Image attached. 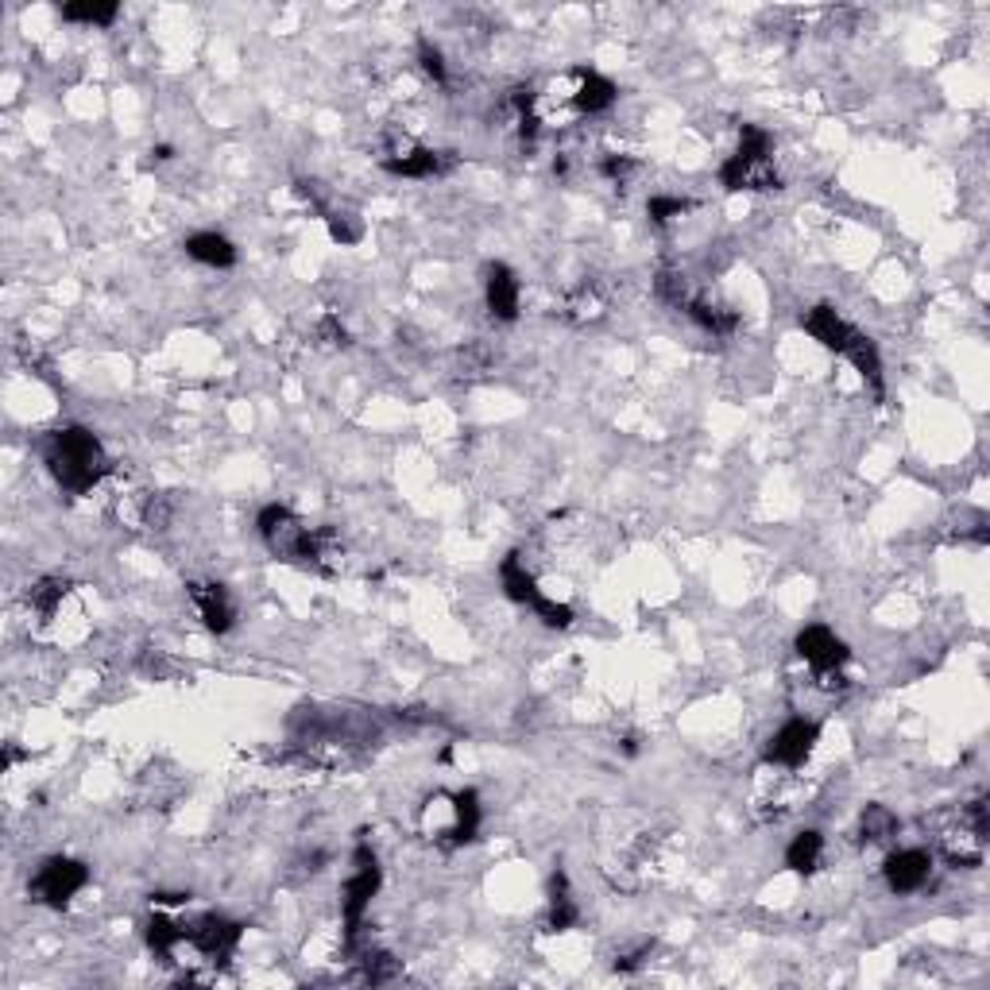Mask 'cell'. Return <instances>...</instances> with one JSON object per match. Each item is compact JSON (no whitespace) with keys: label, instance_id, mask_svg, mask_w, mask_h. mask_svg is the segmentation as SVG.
I'll use <instances>...</instances> for the list:
<instances>
[{"label":"cell","instance_id":"obj_1","mask_svg":"<svg viewBox=\"0 0 990 990\" xmlns=\"http://www.w3.org/2000/svg\"><path fill=\"white\" fill-rule=\"evenodd\" d=\"M43 465L51 468L59 488L70 495H89L112 473L109 453H105L97 434H89L86 426L51 429V434L43 437Z\"/></svg>","mask_w":990,"mask_h":990},{"label":"cell","instance_id":"obj_2","mask_svg":"<svg viewBox=\"0 0 990 990\" xmlns=\"http://www.w3.org/2000/svg\"><path fill=\"white\" fill-rule=\"evenodd\" d=\"M256 531L264 538V546L271 550L279 562L310 565L318 573H333V534L329 531H310L303 518L283 503H267L256 515Z\"/></svg>","mask_w":990,"mask_h":990},{"label":"cell","instance_id":"obj_3","mask_svg":"<svg viewBox=\"0 0 990 990\" xmlns=\"http://www.w3.org/2000/svg\"><path fill=\"white\" fill-rule=\"evenodd\" d=\"M379 887H384L379 859H376V851H372V843L360 840V843H356V851H353V874H348L345 890H340V921H345V944L348 948H356V940H360L364 913H368L372 898L379 894Z\"/></svg>","mask_w":990,"mask_h":990},{"label":"cell","instance_id":"obj_4","mask_svg":"<svg viewBox=\"0 0 990 990\" xmlns=\"http://www.w3.org/2000/svg\"><path fill=\"white\" fill-rule=\"evenodd\" d=\"M499 584H503V596L511 600V604H523L531 607L534 615H538L546 627L554 631H565L573 627V607L570 604H557V600H550L546 592L538 588V581H534V573L523 565V554H507L499 565Z\"/></svg>","mask_w":990,"mask_h":990},{"label":"cell","instance_id":"obj_5","mask_svg":"<svg viewBox=\"0 0 990 990\" xmlns=\"http://www.w3.org/2000/svg\"><path fill=\"white\" fill-rule=\"evenodd\" d=\"M89 887V867L82 863V859H70V855H51L39 863V871L31 874V902L39 905H51V909H62L70 905L78 894Z\"/></svg>","mask_w":990,"mask_h":990},{"label":"cell","instance_id":"obj_6","mask_svg":"<svg viewBox=\"0 0 990 990\" xmlns=\"http://www.w3.org/2000/svg\"><path fill=\"white\" fill-rule=\"evenodd\" d=\"M240 940H245V924L232 921V917H225V913H217V909H209V913L186 921V944H194L209 963H217V968L237 956Z\"/></svg>","mask_w":990,"mask_h":990},{"label":"cell","instance_id":"obj_7","mask_svg":"<svg viewBox=\"0 0 990 990\" xmlns=\"http://www.w3.org/2000/svg\"><path fill=\"white\" fill-rule=\"evenodd\" d=\"M793 651H798V659L805 662L821 681H840V670L851 662L848 643H843L832 627H824V623H809V627H801L798 638H793Z\"/></svg>","mask_w":990,"mask_h":990},{"label":"cell","instance_id":"obj_8","mask_svg":"<svg viewBox=\"0 0 990 990\" xmlns=\"http://www.w3.org/2000/svg\"><path fill=\"white\" fill-rule=\"evenodd\" d=\"M816 740H821V724H816V720H805V716H793V720H785L774 735H770L766 751H762V762H770V766L798 770V766H805V762H809Z\"/></svg>","mask_w":990,"mask_h":990},{"label":"cell","instance_id":"obj_9","mask_svg":"<svg viewBox=\"0 0 990 990\" xmlns=\"http://www.w3.org/2000/svg\"><path fill=\"white\" fill-rule=\"evenodd\" d=\"M720 186L727 194H766L782 190V175H778L774 159H746L735 151L720 164Z\"/></svg>","mask_w":990,"mask_h":990},{"label":"cell","instance_id":"obj_10","mask_svg":"<svg viewBox=\"0 0 990 990\" xmlns=\"http://www.w3.org/2000/svg\"><path fill=\"white\" fill-rule=\"evenodd\" d=\"M481 821H484V805H481V793L476 790H457L449 793V824L437 828L434 840L442 848H465L481 835Z\"/></svg>","mask_w":990,"mask_h":990},{"label":"cell","instance_id":"obj_11","mask_svg":"<svg viewBox=\"0 0 990 990\" xmlns=\"http://www.w3.org/2000/svg\"><path fill=\"white\" fill-rule=\"evenodd\" d=\"M384 170L395 178H442L445 170H453V151H434V148H418V143L403 140L399 148H392L384 159Z\"/></svg>","mask_w":990,"mask_h":990},{"label":"cell","instance_id":"obj_12","mask_svg":"<svg viewBox=\"0 0 990 990\" xmlns=\"http://www.w3.org/2000/svg\"><path fill=\"white\" fill-rule=\"evenodd\" d=\"M929 874H932V851H924V848L890 851L887 863H882V879H887L890 894H898V898L924 890Z\"/></svg>","mask_w":990,"mask_h":990},{"label":"cell","instance_id":"obj_13","mask_svg":"<svg viewBox=\"0 0 990 990\" xmlns=\"http://www.w3.org/2000/svg\"><path fill=\"white\" fill-rule=\"evenodd\" d=\"M186 592H190L194 607H198L201 623H206V631H214V635H229L232 627H237V604H232L229 588L217 581H190L186 584Z\"/></svg>","mask_w":990,"mask_h":990},{"label":"cell","instance_id":"obj_14","mask_svg":"<svg viewBox=\"0 0 990 990\" xmlns=\"http://www.w3.org/2000/svg\"><path fill=\"white\" fill-rule=\"evenodd\" d=\"M484 303H488V314L503 326L518 318V306H523V287H518V275L511 271L507 264H488L484 271Z\"/></svg>","mask_w":990,"mask_h":990},{"label":"cell","instance_id":"obj_15","mask_svg":"<svg viewBox=\"0 0 990 990\" xmlns=\"http://www.w3.org/2000/svg\"><path fill=\"white\" fill-rule=\"evenodd\" d=\"M570 101H573V109H577L581 117H600V112H607L615 101H620V86H615L612 78L600 75V70L577 67V70H573Z\"/></svg>","mask_w":990,"mask_h":990},{"label":"cell","instance_id":"obj_16","mask_svg":"<svg viewBox=\"0 0 990 990\" xmlns=\"http://www.w3.org/2000/svg\"><path fill=\"white\" fill-rule=\"evenodd\" d=\"M843 360H851V368L863 376V384L874 392V399H887V372H882V356H879V345H874L871 337H867L863 329H851V337L843 340L840 348Z\"/></svg>","mask_w":990,"mask_h":990},{"label":"cell","instance_id":"obj_17","mask_svg":"<svg viewBox=\"0 0 990 990\" xmlns=\"http://www.w3.org/2000/svg\"><path fill=\"white\" fill-rule=\"evenodd\" d=\"M801 329L809 333V337L813 340H821L824 348H832V353H840L843 348V340L851 337V321H843L840 318V310H835V306H828V303H816V306H809L805 314H801Z\"/></svg>","mask_w":990,"mask_h":990},{"label":"cell","instance_id":"obj_18","mask_svg":"<svg viewBox=\"0 0 990 990\" xmlns=\"http://www.w3.org/2000/svg\"><path fill=\"white\" fill-rule=\"evenodd\" d=\"M182 248H186V256H190L194 264L217 267V271L237 267V245H232L225 232H194V237H186Z\"/></svg>","mask_w":990,"mask_h":990},{"label":"cell","instance_id":"obj_19","mask_svg":"<svg viewBox=\"0 0 990 990\" xmlns=\"http://www.w3.org/2000/svg\"><path fill=\"white\" fill-rule=\"evenodd\" d=\"M685 314H689V321H696V326L709 333V337H732V333L740 329V314H735L732 306H720V303H712V298H704V295L689 298Z\"/></svg>","mask_w":990,"mask_h":990},{"label":"cell","instance_id":"obj_20","mask_svg":"<svg viewBox=\"0 0 990 990\" xmlns=\"http://www.w3.org/2000/svg\"><path fill=\"white\" fill-rule=\"evenodd\" d=\"M607 310V303L600 298V290L592 287V283H581V287L565 290L562 306H557V314H562L570 326H592V321H600Z\"/></svg>","mask_w":990,"mask_h":990},{"label":"cell","instance_id":"obj_21","mask_svg":"<svg viewBox=\"0 0 990 990\" xmlns=\"http://www.w3.org/2000/svg\"><path fill=\"white\" fill-rule=\"evenodd\" d=\"M824 863V835L816 832V828H805V832H798L790 840V848H785V867H790L793 874H801V879H809V874H816Z\"/></svg>","mask_w":990,"mask_h":990},{"label":"cell","instance_id":"obj_22","mask_svg":"<svg viewBox=\"0 0 990 990\" xmlns=\"http://www.w3.org/2000/svg\"><path fill=\"white\" fill-rule=\"evenodd\" d=\"M581 921V909L573 902V890H570V874L554 871L550 874V932H570L573 924Z\"/></svg>","mask_w":990,"mask_h":990},{"label":"cell","instance_id":"obj_23","mask_svg":"<svg viewBox=\"0 0 990 990\" xmlns=\"http://www.w3.org/2000/svg\"><path fill=\"white\" fill-rule=\"evenodd\" d=\"M143 940L159 960H170L178 944H186V921H170L167 913H151L143 921Z\"/></svg>","mask_w":990,"mask_h":990},{"label":"cell","instance_id":"obj_24","mask_svg":"<svg viewBox=\"0 0 990 990\" xmlns=\"http://www.w3.org/2000/svg\"><path fill=\"white\" fill-rule=\"evenodd\" d=\"M59 16L67 23H89V28H109V23H117L120 16V4L117 0H105V4H97V0H75V4H59Z\"/></svg>","mask_w":990,"mask_h":990},{"label":"cell","instance_id":"obj_25","mask_svg":"<svg viewBox=\"0 0 990 990\" xmlns=\"http://www.w3.org/2000/svg\"><path fill=\"white\" fill-rule=\"evenodd\" d=\"M898 832H902V821H898V813L887 805H867L863 816H859V835H863L867 843H890Z\"/></svg>","mask_w":990,"mask_h":990},{"label":"cell","instance_id":"obj_26","mask_svg":"<svg viewBox=\"0 0 990 990\" xmlns=\"http://www.w3.org/2000/svg\"><path fill=\"white\" fill-rule=\"evenodd\" d=\"M67 592H70V584L62 577H43V581H36L28 588V604L36 607L43 620H51V615L59 612L62 600H67Z\"/></svg>","mask_w":990,"mask_h":990},{"label":"cell","instance_id":"obj_27","mask_svg":"<svg viewBox=\"0 0 990 990\" xmlns=\"http://www.w3.org/2000/svg\"><path fill=\"white\" fill-rule=\"evenodd\" d=\"M654 295H659V303L673 306V310H685V303L693 298V290H689V279L681 271H673V267H659V275H654Z\"/></svg>","mask_w":990,"mask_h":990},{"label":"cell","instance_id":"obj_28","mask_svg":"<svg viewBox=\"0 0 990 990\" xmlns=\"http://www.w3.org/2000/svg\"><path fill=\"white\" fill-rule=\"evenodd\" d=\"M360 968H364V983L379 987V983H392L395 976H399V960H395L392 952H379V948H368V952L360 956Z\"/></svg>","mask_w":990,"mask_h":990},{"label":"cell","instance_id":"obj_29","mask_svg":"<svg viewBox=\"0 0 990 990\" xmlns=\"http://www.w3.org/2000/svg\"><path fill=\"white\" fill-rule=\"evenodd\" d=\"M689 209H693V201L689 198H673V194H654L651 201H646V217H651V225H670L677 221V217H685Z\"/></svg>","mask_w":990,"mask_h":990},{"label":"cell","instance_id":"obj_30","mask_svg":"<svg viewBox=\"0 0 990 990\" xmlns=\"http://www.w3.org/2000/svg\"><path fill=\"white\" fill-rule=\"evenodd\" d=\"M418 67H422V75H426V78H434L437 86H445V82H449V67H445V55L437 51V47L429 43L426 36L418 39Z\"/></svg>","mask_w":990,"mask_h":990},{"label":"cell","instance_id":"obj_31","mask_svg":"<svg viewBox=\"0 0 990 990\" xmlns=\"http://www.w3.org/2000/svg\"><path fill=\"white\" fill-rule=\"evenodd\" d=\"M326 225H329V237L337 240V245H356L364 232L360 221H356V214H340V209H329Z\"/></svg>","mask_w":990,"mask_h":990},{"label":"cell","instance_id":"obj_32","mask_svg":"<svg viewBox=\"0 0 990 990\" xmlns=\"http://www.w3.org/2000/svg\"><path fill=\"white\" fill-rule=\"evenodd\" d=\"M170 515H175V499H170V495H143V526L164 531Z\"/></svg>","mask_w":990,"mask_h":990},{"label":"cell","instance_id":"obj_33","mask_svg":"<svg viewBox=\"0 0 990 990\" xmlns=\"http://www.w3.org/2000/svg\"><path fill=\"white\" fill-rule=\"evenodd\" d=\"M635 167L638 164L631 156H604V159H600V175H604L612 186H627L631 175H635Z\"/></svg>","mask_w":990,"mask_h":990},{"label":"cell","instance_id":"obj_34","mask_svg":"<svg viewBox=\"0 0 990 990\" xmlns=\"http://www.w3.org/2000/svg\"><path fill=\"white\" fill-rule=\"evenodd\" d=\"M651 952H654V940H643V944H638V948H631V952L615 956V971H623V976H631V971H638L646 960H651Z\"/></svg>","mask_w":990,"mask_h":990},{"label":"cell","instance_id":"obj_35","mask_svg":"<svg viewBox=\"0 0 990 990\" xmlns=\"http://www.w3.org/2000/svg\"><path fill=\"white\" fill-rule=\"evenodd\" d=\"M318 337L326 340V345H333V348H345L348 345V329L340 326L337 314H326V318L318 321Z\"/></svg>","mask_w":990,"mask_h":990},{"label":"cell","instance_id":"obj_36","mask_svg":"<svg viewBox=\"0 0 990 990\" xmlns=\"http://www.w3.org/2000/svg\"><path fill=\"white\" fill-rule=\"evenodd\" d=\"M151 159L167 164V159H175V148H170V143H159V148H151Z\"/></svg>","mask_w":990,"mask_h":990},{"label":"cell","instance_id":"obj_37","mask_svg":"<svg viewBox=\"0 0 990 990\" xmlns=\"http://www.w3.org/2000/svg\"><path fill=\"white\" fill-rule=\"evenodd\" d=\"M16 759H20V751H16V746L8 743V746H4V762H0V770H12V766H16Z\"/></svg>","mask_w":990,"mask_h":990}]
</instances>
